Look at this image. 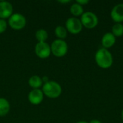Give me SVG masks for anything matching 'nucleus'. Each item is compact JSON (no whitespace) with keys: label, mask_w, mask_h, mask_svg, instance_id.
Listing matches in <instances>:
<instances>
[{"label":"nucleus","mask_w":123,"mask_h":123,"mask_svg":"<svg viewBox=\"0 0 123 123\" xmlns=\"http://www.w3.org/2000/svg\"><path fill=\"white\" fill-rule=\"evenodd\" d=\"M43 99V92L40 89H32L28 94V100L32 105H37L42 102Z\"/></svg>","instance_id":"nucleus-10"},{"label":"nucleus","mask_w":123,"mask_h":123,"mask_svg":"<svg viewBox=\"0 0 123 123\" xmlns=\"http://www.w3.org/2000/svg\"><path fill=\"white\" fill-rule=\"evenodd\" d=\"M13 6L11 3L6 1H0V19L9 18L12 15Z\"/></svg>","instance_id":"nucleus-8"},{"label":"nucleus","mask_w":123,"mask_h":123,"mask_svg":"<svg viewBox=\"0 0 123 123\" xmlns=\"http://www.w3.org/2000/svg\"><path fill=\"white\" fill-rule=\"evenodd\" d=\"M55 34L60 40H64L67 37V30L63 26H58L55 30Z\"/></svg>","instance_id":"nucleus-15"},{"label":"nucleus","mask_w":123,"mask_h":123,"mask_svg":"<svg viewBox=\"0 0 123 123\" xmlns=\"http://www.w3.org/2000/svg\"><path fill=\"white\" fill-rule=\"evenodd\" d=\"M51 53L56 57L61 58L64 56L68 52V45L63 40H55L51 45Z\"/></svg>","instance_id":"nucleus-3"},{"label":"nucleus","mask_w":123,"mask_h":123,"mask_svg":"<svg viewBox=\"0 0 123 123\" xmlns=\"http://www.w3.org/2000/svg\"><path fill=\"white\" fill-rule=\"evenodd\" d=\"M42 81H43V82L44 81L45 83H46V82L49 81V80H48V77H46V76H44L43 78H42Z\"/></svg>","instance_id":"nucleus-21"},{"label":"nucleus","mask_w":123,"mask_h":123,"mask_svg":"<svg viewBox=\"0 0 123 123\" xmlns=\"http://www.w3.org/2000/svg\"><path fill=\"white\" fill-rule=\"evenodd\" d=\"M121 117H122V120L123 121V110H122V112H121Z\"/></svg>","instance_id":"nucleus-24"},{"label":"nucleus","mask_w":123,"mask_h":123,"mask_svg":"<svg viewBox=\"0 0 123 123\" xmlns=\"http://www.w3.org/2000/svg\"><path fill=\"white\" fill-rule=\"evenodd\" d=\"M116 42V37L112 32L105 33L102 38V45L104 48H110L112 47Z\"/></svg>","instance_id":"nucleus-11"},{"label":"nucleus","mask_w":123,"mask_h":123,"mask_svg":"<svg viewBox=\"0 0 123 123\" xmlns=\"http://www.w3.org/2000/svg\"><path fill=\"white\" fill-rule=\"evenodd\" d=\"M26 19L25 16L19 13L12 14V15L9 18L8 24L9 25L15 30H19L23 29L26 25Z\"/></svg>","instance_id":"nucleus-4"},{"label":"nucleus","mask_w":123,"mask_h":123,"mask_svg":"<svg viewBox=\"0 0 123 123\" xmlns=\"http://www.w3.org/2000/svg\"><path fill=\"white\" fill-rule=\"evenodd\" d=\"M7 27V23L4 19H0V34L3 33Z\"/></svg>","instance_id":"nucleus-18"},{"label":"nucleus","mask_w":123,"mask_h":123,"mask_svg":"<svg viewBox=\"0 0 123 123\" xmlns=\"http://www.w3.org/2000/svg\"><path fill=\"white\" fill-rule=\"evenodd\" d=\"M71 1L70 0H67V1H58V2H60V3H68V2H70Z\"/></svg>","instance_id":"nucleus-22"},{"label":"nucleus","mask_w":123,"mask_h":123,"mask_svg":"<svg viewBox=\"0 0 123 123\" xmlns=\"http://www.w3.org/2000/svg\"><path fill=\"white\" fill-rule=\"evenodd\" d=\"M87 123L86 121H79V122H78V123Z\"/></svg>","instance_id":"nucleus-23"},{"label":"nucleus","mask_w":123,"mask_h":123,"mask_svg":"<svg viewBox=\"0 0 123 123\" xmlns=\"http://www.w3.org/2000/svg\"><path fill=\"white\" fill-rule=\"evenodd\" d=\"M10 110L9 102L4 98H0V117L6 115Z\"/></svg>","instance_id":"nucleus-13"},{"label":"nucleus","mask_w":123,"mask_h":123,"mask_svg":"<svg viewBox=\"0 0 123 123\" xmlns=\"http://www.w3.org/2000/svg\"><path fill=\"white\" fill-rule=\"evenodd\" d=\"M35 52L37 57L42 59L48 58L51 54L50 45L47 43H37L35 47Z\"/></svg>","instance_id":"nucleus-7"},{"label":"nucleus","mask_w":123,"mask_h":123,"mask_svg":"<svg viewBox=\"0 0 123 123\" xmlns=\"http://www.w3.org/2000/svg\"><path fill=\"white\" fill-rule=\"evenodd\" d=\"M83 28L80 19L76 17H70L66 22V29L70 33L76 35L79 33Z\"/></svg>","instance_id":"nucleus-6"},{"label":"nucleus","mask_w":123,"mask_h":123,"mask_svg":"<svg viewBox=\"0 0 123 123\" xmlns=\"http://www.w3.org/2000/svg\"><path fill=\"white\" fill-rule=\"evenodd\" d=\"M81 22L84 27L88 29L94 28L98 24V17L97 16L92 12H86L81 15Z\"/></svg>","instance_id":"nucleus-5"},{"label":"nucleus","mask_w":123,"mask_h":123,"mask_svg":"<svg viewBox=\"0 0 123 123\" xmlns=\"http://www.w3.org/2000/svg\"><path fill=\"white\" fill-rule=\"evenodd\" d=\"M95 61L97 64L102 68H108L113 63L112 53L106 48L99 49L95 54Z\"/></svg>","instance_id":"nucleus-1"},{"label":"nucleus","mask_w":123,"mask_h":123,"mask_svg":"<svg viewBox=\"0 0 123 123\" xmlns=\"http://www.w3.org/2000/svg\"><path fill=\"white\" fill-rule=\"evenodd\" d=\"M111 18L116 23H121L123 22V3L116 4L112 9Z\"/></svg>","instance_id":"nucleus-9"},{"label":"nucleus","mask_w":123,"mask_h":123,"mask_svg":"<svg viewBox=\"0 0 123 123\" xmlns=\"http://www.w3.org/2000/svg\"><path fill=\"white\" fill-rule=\"evenodd\" d=\"M89 123H102V122L100 120H99L94 119V120H92Z\"/></svg>","instance_id":"nucleus-20"},{"label":"nucleus","mask_w":123,"mask_h":123,"mask_svg":"<svg viewBox=\"0 0 123 123\" xmlns=\"http://www.w3.org/2000/svg\"><path fill=\"white\" fill-rule=\"evenodd\" d=\"M76 2L77 4H79L83 6V5L87 4L89 2V1H88V0H76Z\"/></svg>","instance_id":"nucleus-19"},{"label":"nucleus","mask_w":123,"mask_h":123,"mask_svg":"<svg viewBox=\"0 0 123 123\" xmlns=\"http://www.w3.org/2000/svg\"><path fill=\"white\" fill-rule=\"evenodd\" d=\"M70 12L75 17L81 16L84 14V8L81 5L79 4L76 2L71 6Z\"/></svg>","instance_id":"nucleus-14"},{"label":"nucleus","mask_w":123,"mask_h":123,"mask_svg":"<svg viewBox=\"0 0 123 123\" xmlns=\"http://www.w3.org/2000/svg\"><path fill=\"white\" fill-rule=\"evenodd\" d=\"M48 32L44 29H40L35 33V37L37 40L38 43L45 42V40L48 39Z\"/></svg>","instance_id":"nucleus-16"},{"label":"nucleus","mask_w":123,"mask_h":123,"mask_svg":"<svg viewBox=\"0 0 123 123\" xmlns=\"http://www.w3.org/2000/svg\"><path fill=\"white\" fill-rule=\"evenodd\" d=\"M43 92L48 98H58L62 93V88L61 85L54 81H49L43 86Z\"/></svg>","instance_id":"nucleus-2"},{"label":"nucleus","mask_w":123,"mask_h":123,"mask_svg":"<svg viewBox=\"0 0 123 123\" xmlns=\"http://www.w3.org/2000/svg\"><path fill=\"white\" fill-rule=\"evenodd\" d=\"M28 83H29V85L33 89H39L42 86V84H43L42 78H40V76L37 75L32 76L30 78Z\"/></svg>","instance_id":"nucleus-12"},{"label":"nucleus","mask_w":123,"mask_h":123,"mask_svg":"<svg viewBox=\"0 0 123 123\" xmlns=\"http://www.w3.org/2000/svg\"><path fill=\"white\" fill-rule=\"evenodd\" d=\"M112 33L115 37L123 35V25L122 23H115L112 27Z\"/></svg>","instance_id":"nucleus-17"}]
</instances>
